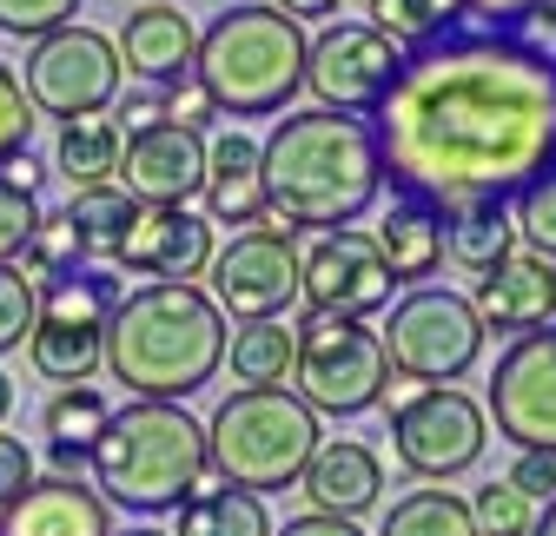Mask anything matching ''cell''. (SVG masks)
<instances>
[{"instance_id":"30bf717a","label":"cell","mask_w":556,"mask_h":536,"mask_svg":"<svg viewBox=\"0 0 556 536\" xmlns=\"http://www.w3.org/2000/svg\"><path fill=\"white\" fill-rule=\"evenodd\" d=\"M378 345H384L391 371H404L417 384H457L483 358V324H477V311H470L464 292L410 285L391 305V324L378 331Z\"/></svg>"},{"instance_id":"f6af8a7d","label":"cell","mask_w":556,"mask_h":536,"mask_svg":"<svg viewBox=\"0 0 556 536\" xmlns=\"http://www.w3.org/2000/svg\"><path fill=\"white\" fill-rule=\"evenodd\" d=\"M265 8H278L286 21H325V14H338V0H265Z\"/></svg>"},{"instance_id":"681fc988","label":"cell","mask_w":556,"mask_h":536,"mask_svg":"<svg viewBox=\"0 0 556 536\" xmlns=\"http://www.w3.org/2000/svg\"><path fill=\"white\" fill-rule=\"evenodd\" d=\"M147 8H179V0H147Z\"/></svg>"},{"instance_id":"7c38bea8","label":"cell","mask_w":556,"mask_h":536,"mask_svg":"<svg viewBox=\"0 0 556 536\" xmlns=\"http://www.w3.org/2000/svg\"><path fill=\"white\" fill-rule=\"evenodd\" d=\"M21 93L47 119H93L119 100V53L100 27H60L34 40V60L21 74Z\"/></svg>"},{"instance_id":"7402d4cb","label":"cell","mask_w":556,"mask_h":536,"mask_svg":"<svg viewBox=\"0 0 556 536\" xmlns=\"http://www.w3.org/2000/svg\"><path fill=\"white\" fill-rule=\"evenodd\" d=\"M199 199L219 226H265V179H258V140L239 126L213 132L205 140V179H199Z\"/></svg>"},{"instance_id":"603a6c76","label":"cell","mask_w":556,"mask_h":536,"mask_svg":"<svg viewBox=\"0 0 556 536\" xmlns=\"http://www.w3.org/2000/svg\"><path fill=\"white\" fill-rule=\"evenodd\" d=\"M378 258L391 285H425L438 265H444V213L425 206V199H397V206L384 213V226L371 232Z\"/></svg>"},{"instance_id":"ba28073f","label":"cell","mask_w":556,"mask_h":536,"mask_svg":"<svg viewBox=\"0 0 556 536\" xmlns=\"http://www.w3.org/2000/svg\"><path fill=\"white\" fill-rule=\"evenodd\" d=\"M391 405V450L410 477L425 484H451L464 471L483 463V444H491V418H483L477 397H464L457 384H384Z\"/></svg>"},{"instance_id":"d6986e66","label":"cell","mask_w":556,"mask_h":536,"mask_svg":"<svg viewBox=\"0 0 556 536\" xmlns=\"http://www.w3.org/2000/svg\"><path fill=\"white\" fill-rule=\"evenodd\" d=\"M299 484H305V497H312L318 516L358 523V516L384 497V457H378L371 444H358V437H331V444L312 450V463H305Z\"/></svg>"},{"instance_id":"7bdbcfd3","label":"cell","mask_w":556,"mask_h":536,"mask_svg":"<svg viewBox=\"0 0 556 536\" xmlns=\"http://www.w3.org/2000/svg\"><path fill=\"white\" fill-rule=\"evenodd\" d=\"M113 106H119V113H113L119 132H126V126H132V132L166 126V100H160V87H153V93H126V100H113Z\"/></svg>"},{"instance_id":"5b68a950","label":"cell","mask_w":556,"mask_h":536,"mask_svg":"<svg viewBox=\"0 0 556 536\" xmlns=\"http://www.w3.org/2000/svg\"><path fill=\"white\" fill-rule=\"evenodd\" d=\"M192 80L232 119H271L305 87V27L265 0H239L199 34Z\"/></svg>"},{"instance_id":"ac0fdd59","label":"cell","mask_w":556,"mask_h":536,"mask_svg":"<svg viewBox=\"0 0 556 536\" xmlns=\"http://www.w3.org/2000/svg\"><path fill=\"white\" fill-rule=\"evenodd\" d=\"M470 311H477L483 331H517V339L536 331V324H549V311H556V265H543L530 252H510L504 265H491V272L477 279Z\"/></svg>"},{"instance_id":"836d02e7","label":"cell","mask_w":556,"mask_h":536,"mask_svg":"<svg viewBox=\"0 0 556 536\" xmlns=\"http://www.w3.org/2000/svg\"><path fill=\"white\" fill-rule=\"evenodd\" d=\"M40 226V192L21 173H0V265H14Z\"/></svg>"},{"instance_id":"bcb514c9","label":"cell","mask_w":556,"mask_h":536,"mask_svg":"<svg viewBox=\"0 0 556 536\" xmlns=\"http://www.w3.org/2000/svg\"><path fill=\"white\" fill-rule=\"evenodd\" d=\"M530 536H556V497H549V503H543V516H536V523H530Z\"/></svg>"},{"instance_id":"f1b7e54d","label":"cell","mask_w":556,"mask_h":536,"mask_svg":"<svg viewBox=\"0 0 556 536\" xmlns=\"http://www.w3.org/2000/svg\"><path fill=\"white\" fill-rule=\"evenodd\" d=\"M226 365H232V378H239L245 391H258V384H286V371H292V331L278 324V318L239 324L232 339H226Z\"/></svg>"},{"instance_id":"e0dca14e","label":"cell","mask_w":556,"mask_h":536,"mask_svg":"<svg viewBox=\"0 0 556 536\" xmlns=\"http://www.w3.org/2000/svg\"><path fill=\"white\" fill-rule=\"evenodd\" d=\"M213 252H219L213 226H205L199 213H186V206H173V213L139 206V219L126 226L113 258L126 265V272H147L153 285H192V279H205Z\"/></svg>"},{"instance_id":"f546056e","label":"cell","mask_w":556,"mask_h":536,"mask_svg":"<svg viewBox=\"0 0 556 536\" xmlns=\"http://www.w3.org/2000/svg\"><path fill=\"white\" fill-rule=\"evenodd\" d=\"M113 405H106V391L100 384H66L47 397V411H40V431L47 444H66V450H93V437L106 431Z\"/></svg>"},{"instance_id":"4dcf8cb0","label":"cell","mask_w":556,"mask_h":536,"mask_svg":"<svg viewBox=\"0 0 556 536\" xmlns=\"http://www.w3.org/2000/svg\"><path fill=\"white\" fill-rule=\"evenodd\" d=\"M371 27L391 34L397 47H425L438 34H457L464 27V0H371Z\"/></svg>"},{"instance_id":"2e32d148","label":"cell","mask_w":556,"mask_h":536,"mask_svg":"<svg viewBox=\"0 0 556 536\" xmlns=\"http://www.w3.org/2000/svg\"><path fill=\"white\" fill-rule=\"evenodd\" d=\"M119 192L132 206H186L199 199V179H205V132H186V126H147L119 146Z\"/></svg>"},{"instance_id":"52a82bcc","label":"cell","mask_w":556,"mask_h":536,"mask_svg":"<svg viewBox=\"0 0 556 536\" xmlns=\"http://www.w3.org/2000/svg\"><path fill=\"white\" fill-rule=\"evenodd\" d=\"M292 378H299V405L312 418H365L384 405L391 358L378 345V331L365 318H325L305 311L292 324Z\"/></svg>"},{"instance_id":"4fadbf2b","label":"cell","mask_w":556,"mask_h":536,"mask_svg":"<svg viewBox=\"0 0 556 536\" xmlns=\"http://www.w3.org/2000/svg\"><path fill=\"white\" fill-rule=\"evenodd\" d=\"M205 272H213V292L205 298L219 305V318L232 311L245 324H265L299 298V239L286 226H252L226 252H213Z\"/></svg>"},{"instance_id":"7a4b0ae2","label":"cell","mask_w":556,"mask_h":536,"mask_svg":"<svg viewBox=\"0 0 556 536\" xmlns=\"http://www.w3.org/2000/svg\"><path fill=\"white\" fill-rule=\"evenodd\" d=\"M258 179H265V213H278L286 226L312 232L358 226L384 192L371 119H344L325 106L286 113L258 140Z\"/></svg>"},{"instance_id":"8fae6325","label":"cell","mask_w":556,"mask_h":536,"mask_svg":"<svg viewBox=\"0 0 556 536\" xmlns=\"http://www.w3.org/2000/svg\"><path fill=\"white\" fill-rule=\"evenodd\" d=\"M397 74H404V47L371 21H331L305 40V87L318 93L325 113L371 119L397 87Z\"/></svg>"},{"instance_id":"d4e9b609","label":"cell","mask_w":556,"mask_h":536,"mask_svg":"<svg viewBox=\"0 0 556 536\" xmlns=\"http://www.w3.org/2000/svg\"><path fill=\"white\" fill-rule=\"evenodd\" d=\"M179 536H271V516H265V497L205 477L179 503Z\"/></svg>"},{"instance_id":"277c9868","label":"cell","mask_w":556,"mask_h":536,"mask_svg":"<svg viewBox=\"0 0 556 536\" xmlns=\"http://www.w3.org/2000/svg\"><path fill=\"white\" fill-rule=\"evenodd\" d=\"M87 477H93L106 510L166 516L213 477V463H205V424L186 405H126L93 437Z\"/></svg>"},{"instance_id":"ee69618b","label":"cell","mask_w":556,"mask_h":536,"mask_svg":"<svg viewBox=\"0 0 556 536\" xmlns=\"http://www.w3.org/2000/svg\"><path fill=\"white\" fill-rule=\"evenodd\" d=\"M271 536H365V529L344 523V516H318V510H312V516H292L286 529H271Z\"/></svg>"},{"instance_id":"b9f144b4","label":"cell","mask_w":556,"mask_h":536,"mask_svg":"<svg viewBox=\"0 0 556 536\" xmlns=\"http://www.w3.org/2000/svg\"><path fill=\"white\" fill-rule=\"evenodd\" d=\"M34 484V450L21 444V437H8V431H0V510H8L21 490Z\"/></svg>"},{"instance_id":"4316f807","label":"cell","mask_w":556,"mask_h":536,"mask_svg":"<svg viewBox=\"0 0 556 536\" xmlns=\"http://www.w3.org/2000/svg\"><path fill=\"white\" fill-rule=\"evenodd\" d=\"M132 219H139V206L119 186H87V192H74V206H66V226H74L87 258H113Z\"/></svg>"},{"instance_id":"7dc6e473","label":"cell","mask_w":556,"mask_h":536,"mask_svg":"<svg viewBox=\"0 0 556 536\" xmlns=\"http://www.w3.org/2000/svg\"><path fill=\"white\" fill-rule=\"evenodd\" d=\"M8 411H14V378L0 371V418H8Z\"/></svg>"},{"instance_id":"e575fe53","label":"cell","mask_w":556,"mask_h":536,"mask_svg":"<svg viewBox=\"0 0 556 536\" xmlns=\"http://www.w3.org/2000/svg\"><path fill=\"white\" fill-rule=\"evenodd\" d=\"M34 126H40V113L27 106V93H21V74H14L8 60H0V173L27 159V146H34Z\"/></svg>"},{"instance_id":"ffe728a7","label":"cell","mask_w":556,"mask_h":536,"mask_svg":"<svg viewBox=\"0 0 556 536\" xmlns=\"http://www.w3.org/2000/svg\"><path fill=\"white\" fill-rule=\"evenodd\" d=\"M0 536H113V510L100 503L93 484L34 477L8 510H0Z\"/></svg>"},{"instance_id":"44dd1931","label":"cell","mask_w":556,"mask_h":536,"mask_svg":"<svg viewBox=\"0 0 556 536\" xmlns=\"http://www.w3.org/2000/svg\"><path fill=\"white\" fill-rule=\"evenodd\" d=\"M113 53H119V74L147 80V87H179V80H192L199 34L179 8H132Z\"/></svg>"},{"instance_id":"83f0119b","label":"cell","mask_w":556,"mask_h":536,"mask_svg":"<svg viewBox=\"0 0 556 536\" xmlns=\"http://www.w3.org/2000/svg\"><path fill=\"white\" fill-rule=\"evenodd\" d=\"M378 536H477V523H470V503L457 490H404L384 510Z\"/></svg>"},{"instance_id":"c3c4849f","label":"cell","mask_w":556,"mask_h":536,"mask_svg":"<svg viewBox=\"0 0 556 536\" xmlns=\"http://www.w3.org/2000/svg\"><path fill=\"white\" fill-rule=\"evenodd\" d=\"M113 536H166V529H153V523H139V529H113Z\"/></svg>"},{"instance_id":"f907efd6","label":"cell","mask_w":556,"mask_h":536,"mask_svg":"<svg viewBox=\"0 0 556 536\" xmlns=\"http://www.w3.org/2000/svg\"><path fill=\"white\" fill-rule=\"evenodd\" d=\"M365 8H371V0H365Z\"/></svg>"},{"instance_id":"8992f818","label":"cell","mask_w":556,"mask_h":536,"mask_svg":"<svg viewBox=\"0 0 556 536\" xmlns=\"http://www.w3.org/2000/svg\"><path fill=\"white\" fill-rule=\"evenodd\" d=\"M318 418L299 405L286 384H258V391H232L205 424V463L213 477L232 490H292L305 477V463L318 450Z\"/></svg>"},{"instance_id":"cb8c5ba5","label":"cell","mask_w":556,"mask_h":536,"mask_svg":"<svg viewBox=\"0 0 556 536\" xmlns=\"http://www.w3.org/2000/svg\"><path fill=\"white\" fill-rule=\"evenodd\" d=\"M517 252V226H510V206H497V199H477V206H457L444 213V258H457L464 272H491V265H504Z\"/></svg>"},{"instance_id":"74e56055","label":"cell","mask_w":556,"mask_h":536,"mask_svg":"<svg viewBox=\"0 0 556 536\" xmlns=\"http://www.w3.org/2000/svg\"><path fill=\"white\" fill-rule=\"evenodd\" d=\"M470 523H477V536H530L536 503H523L510 484H491V490L470 497Z\"/></svg>"},{"instance_id":"8d00e7d4","label":"cell","mask_w":556,"mask_h":536,"mask_svg":"<svg viewBox=\"0 0 556 536\" xmlns=\"http://www.w3.org/2000/svg\"><path fill=\"white\" fill-rule=\"evenodd\" d=\"M80 0H0V34L8 40H47L60 27H74Z\"/></svg>"},{"instance_id":"3957f363","label":"cell","mask_w":556,"mask_h":536,"mask_svg":"<svg viewBox=\"0 0 556 536\" xmlns=\"http://www.w3.org/2000/svg\"><path fill=\"white\" fill-rule=\"evenodd\" d=\"M100 365L132 391V405H186L226 365V318L199 285L119 292Z\"/></svg>"},{"instance_id":"5bb4252c","label":"cell","mask_w":556,"mask_h":536,"mask_svg":"<svg viewBox=\"0 0 556 536\" xmlns=\"http://www.w3.org/2000/svg\"><path fill=\"white\" fill-rule=\"evenodd\" d=\"M391 272L371 245V232H312L299 245V298L305 311H325V318H371L391 305Z\"/></svg>"},{"instance_id":"60d3db41","label":"cell","mask_w":556,"mask_h":536,"mask_svg":"<svg viewBox=\"0 0 556 536\" xmlns=\"http://www.w3.org/2000/svg\"><path fill=\"white\" fill-rule=\"evenodd\" d=\"M160 100H166V126H186V132H199L205 119H213L219 106L205 100V87L199 80H179V87H160Z\"/></svg>"},{"instance_id":"6da1fadb","label":"cell","mask_w":556,"mask_h":536,"mask_svg":"<svg viewBox=\"0 0 556 536\" xmlns=\"http://www.w3.org/2000/svg\"><path fill=\"white\" fill-rule=\"evenodd\" d=\"M397 199L438 213L510 199L556 166V53L530 34H438L404 47V74L371 113Z\"/></svg>"},{"instance_id":"9c48e42d","label":"cell","mask_w":556,"mask_h":536,"mask_svg":"<svg viewBox=\"0 0 556 536\" xmlns=\"http://www.w3.org/2000/svg\"><path fill=\"white\" fill-rule=\"evenodd\" d=\"M113 305H119V285L106 272H87L80 265L66 279H47L40 305H34V331H27V365L60 391L87 384L100 371V352H106Z\"/></svg>"},{"instance_id":"ab89813d","label":"cell","mask_w":556,"mask_h":536,"mask_svg":"<svg viewBox=\"0 0 556 536\" xmlns=\"http://www.w3.org/2000/svg\"><path fill=\"white\" fill-rule=\"evenodd\" d=\"M523 503H549L556 497V457H543V450H517V463H510V477H504Z\"/></svg>"},{"instance_id":"d6a6232c","label":"cell","mask_w":556,"mask_h":536,"mask_svg":"<svg viewBox=\"0 0 556 536\" xmlns=\"http://www.w3.org/2000/svg\"><path fill=\"white\" fill-rule=\"evenodd\" d=\"M27 265L21 272L27 279H66V272H80V239H74V226H66V213H40V226H34V239H27V252H21Z\"/></svg>"},{"instance_id":"1f68e13d","label":"cell","mask_w":556,"mask_h":536,"mask_svg":"<svg viewBox=\"0 0 556 536\" xmlns=\"http://www.w3.org/2000/svg\"><path fill=\"white\" fill-rule=\"evenodd\" d=\"M510 226H517V245L543 265H556V166L536 173L517 199H510Z\"/></svg>"},{"instance_id":"d590c367","label":"cell","mask_w":556,"mask_h":536,"mask_svg":"<svg viewBox=\"0 0 556 536\" xmlns=\"http://www.w3.org/2000/svg\"><path fill=\"white\" fill-rule=\"evenodd\" d=\"M34 305H40V285L21 272V265H0V358L27 345V331H34Z\"/></svg>"},{"instance_id":"484cf974","label":"cell","mask_w":556,"mask_h":536,"mask_svg":"<svg viewBox=\"0 0 556 536\" xmlns=\"http://www.w3.org/2000/svg\"><path fill=\"white\" fill-rule=\"evenodd\" d=\"M119 146H126V132L113 126V119H66L60 126V146H53V173H66L80 192L87 186H113V173H119Z\"/></svg>"},{"instance_id":"f35d334b","label":"cell","mask_w":556,"mask_h":536,"mask_svg":"<svg viewBox=\"0 0 556 536\" xmlns=\"http://www.w3.org/2000/svg\"><path fill=\"white\" fill-rule=\"evenodd\" d=\"M549 0H464V27L477 34H523L543 21Z\"/></svg>"},{"instance_id":"9a60e30c","label":"cell","mask_w":556,"mask_h":536,"mask_svg":"<svg viewBox=\"0 0 556 536\" xmlns=\"http://www.w3.org/2000/svg\"><path fill=\"white\" fill-rule=\"evenodd\" d=\"M517 450L556 457V324H536L497 358L491 371V411Z\"/></svg>"}]
</instances>
